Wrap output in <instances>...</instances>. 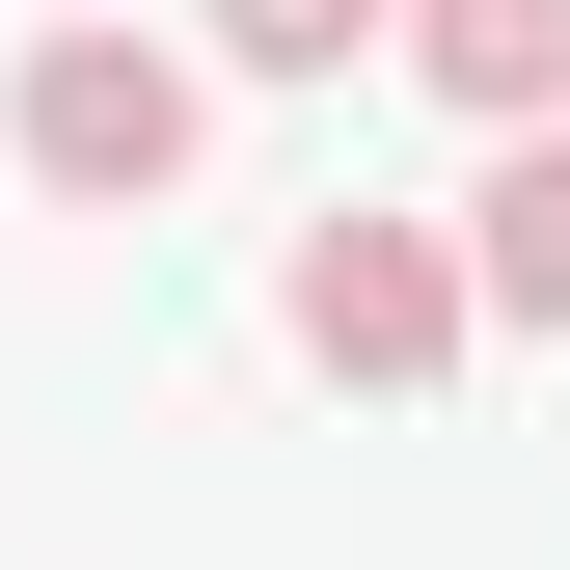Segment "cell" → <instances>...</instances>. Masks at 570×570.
<instances>
[{
  "mask_svg": "<svg viewBox=\"0 0 570 570\" xmlns=\"http://www.w3.org/2000/svg\"><path fill=\"white\" fill-rule=\"evenodd\" d=\"M272 326L326 353V381H462V326H489V272H462V218H299V272H272Z\"/></svg>",
  "mask_w": 570,
  "mask_h": 570,
  "instance_id": "2",
  "label": "cell"
},
{
  "mask_svg": "<svg viewBox=\"0 0 570 570\" xmlns=\"http://www.w3.org/2000/svg\"><path fill=\"white\" fill-rule=\"evenodd\" d=\"M407 55H435V109H489V164H543V136H570V0H435Z\"/></svg>",
  "mask_w": 570,
  "mask_h": 570,
  "instance_id": "3",
  "label": "cell"
},
{
  "mask_svg": "<svg viewBox=\"0 0 570 570\" xmlns=\"http://www.w3.org/2000/svg\"><path fill=\"white\" fill-rule=\"evenodd\" d=\"M0 136H28L55 218H164V190H190V55H136V28H28Z\"/></svg>",
  "mask_w": 570,
  "mask_h": 570,
  "instance_id": "1",
  "label": "cell"
},
{
  "mask_svg": "<svg viewBox=\"0 0 570 570\" xmlns=\"http://www.w3.org/2000/svg\"><path fill=\"white\" fill-rule=\"evenodd\" d=\"M462 272H489V326H543V353H570V136L462 190Z\"/></svg>",
  "mask_w": 570,
  "mask_h": 570,
  "instance_id": "4",
  "label": "cell"
}]
</instances>
